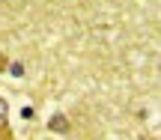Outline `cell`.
<instances>
[{
  "label": "cell",
  "instance_id": "3",
  "mask_svg": "<svg viewBox=\"0 0 161 140\" xmlns=\"http://www.w3.org/2000/svg\"><path fill=\"white\" fill-rule=\"evenodd\" d=\"M6 69H9V57L0 51V72H6Z\"/></svg>",
  "mask_w": 161,
  "mask_h": 140
},
{
  "label": "cell",
  "instance_id": "2",
  "mask_svg": "<svg viewBox=\"0 0 161 140\" xmlns=\"http://www.w3.org/2000/svg\"><path fill=\"white\" fill-rule=\"evenodd\" d=\"M48 128H51V131H69L72 125L66 122V116H60V113H57V116H54L51 122H48Z\"/></svg>",
  "mask_w": 161,
  "mask_h": 140
},
{
  "label": "cell",
  "instance_id": "1",
  "mask_svg": "<svg viewBox=\"0 0 161 140\" xmlns=\"http://www.w3.org/2000/svg\"><path fill=\"white\" fill-rule=\"evenodd\" d=\"M0 140H15V134L9 128V105L3 99H0Z\"/></svg>",
  "mask_w": 161,
  "mask_h": 140
},
{
  "label": "cell",
  "instance_id": "4",
  "mask_svg": "<svg viewBox=\"0 0 161 140\" xmlns=\"http://www.w3.org/2000/svg\"><path fill=\"white\" fill-rule=\"evenodd\" d=\"M137 140H149V137H137Z\"/></svg>",
  "mask_w": 161,
  "mask_h": 140
}]
</instances>
